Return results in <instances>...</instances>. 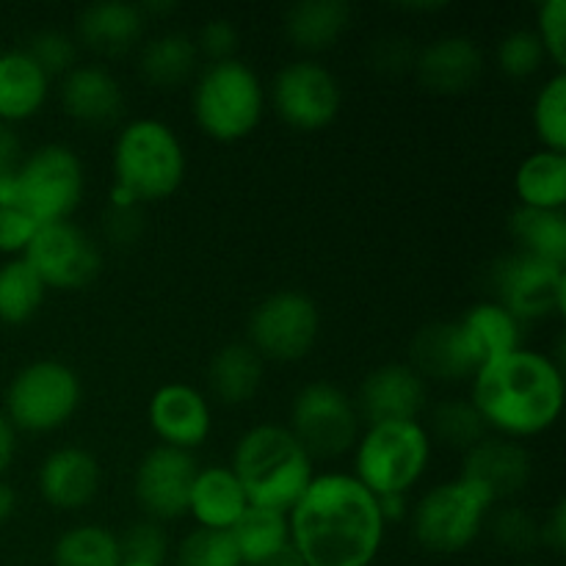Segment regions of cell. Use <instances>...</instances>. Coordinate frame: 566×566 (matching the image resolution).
<instances>
[{"instance_id":"obj_52","label":"cell","mask_w":566,"mask_h":566,"mask_svg":"<svg viewBox=\"0 0 566 566\" xmlns=\"http://www.w3.org/2000/svg\"><path fill=\"white\" fill-rule=\"evenodd\" d=\"M252 566H304V564L298 562L296 553L287 551V553H282V556H274V558H269V562H263V564H252Z\"/></svg>"},{"instance_id":"obj_3","label":"cell","mask_w":566,"mask_h":566,"mask_svg":"<svg viewBox=\"0 0 566 566\" xmlns=\"http://www.w3.org/2000/svg\"><path fill=\"white\" fill-rule=\"evenodd\" d=\"M230 470L252 506L287 514L307 492L315 462L287 426L258 423L238 437Z\"/></svg>"},{"instance_id":"obj_44","label":"cell","mask_w":566,"mask_h":566,"mask_svg":"<svg viewBox=\"0 0 566 566\" xmlns=\"http://www.w3.org/2000/svg\"><path fill=\"white\" fill-rule=\"evenodd\" d=\"M39 224L22 208H0V254L22 258Z\"/></svg>"},{"instance_id":"obj_29","label":"cell","mask_w":566,"mask_h":566,"mask_svg":"<svg viewBox=\"0 0 566 566\" xmlns=\"http://www.w3.org/2000/svg\"><path fill=\"white\" fill-rule=\"evenodd\" d=\"M457 321L462 324L481 368L492 363V359H501L523 348V324L514 315H509L501 304L492 302V298L473 304Z\"/></svg>"},{"instance_id":"obj_6","label":"cell","mask_w":566,"mask_h":566,"mask_svg":"<svg viewBox=\"0 0 566 566\" xmlns=\"http://www.w3.org/2000/svg\"><path fill=\"white\" fill-rule=\"evenodd\" d=\"M429 431L420 420H387L370 423L359 431L354 446V479L381 495H409L431 464Z\"/></svg>"},{"instance_id":"obj_8","label":"cell","mask_w":566,"mask_h":566,"mask_svg":"<svg viewBox=\"0 0 566 566\" xmlns=\"http://www.w3.org/2000/svg\"><path fill=\"white\" fill-rule=\"evenodd\" d=\"M492 509L495 501L481 486L459 475L442 481L409 509L415 542L437 556L468 551L484 531Z\"/></svg>"},{"instance_id":"obj_10","label":"cell","mask_w":566,"mask_h":566,"mask_svg":"<svg viewBox=\"0 0 566 566\" xmlns=\"http://www.w3.org/2000/svg\"><path fill=\"white\" fill-rule=\"evenodd\" d=\"M291 434L307 457L335 462L354 451L363 431L357 403L343 387L332 381H310L298 387L291 401Z\"/></svg>"},{"instance_id":"obj_27","label":"cell","mask_w":566,"mask_h":566,"mask_svg":"<svg viewBox=\"0 0 566 566\" xmlns=\"http://www.w3.org/2000/svg\"><path fill=\"white\" fill-rule=\"evenodd\" d=\"M265 363L249 343H227L208 365V390L224 407H243L263 387Z\"/></svg>"},{"instance_id":"obj_20","label":"cell","mask_w":566,"mask_h":566,"mask_svg":"<svg viewBox=\"0 0 566 566\" xmlns=\"http://www.w3.org/2000/svg\"><path fill=\"white\" fill-rule=\"evenodd\" d=\"M59 99L72 122L86 127H108L125 114V88L119 77L99 64H77L61 77Z\"/></svg>"},{"instance_id":"obj_37","label":"cell","mask_w":566,"mask_h":566,"mask_svg":"<svg viewBox=\"0 0 566 566\" xmlns=\"http://www.w3.org/2000/svg\"><path fill=\"white\" fill-rule=\"evenodd\" d=\"M484 528H490L492 539L512 556H528L539 545V520L525 512L517 503H501L490 512Z\"/></svg>"},{"instance_id":"obj_39","label":"cell","mask_w":566,"mask_h":566,"mask_svg":"<svg viewBox=\"0 0 566 566\" xmlns=\"http://www.w3.org/2000/svg\"><path fill=\"white\" fill-rule=\"evenodd\" d=\"M175 566H243L230 531L193 528L175 551Z\"/></svg>"},{"instance_id":"obj_26","label":"cell","mask_w":566,"mask_h":566,"mask_svg":"<svg viewBox=\"0 0 566 566\" xmlns=\"http://www.w3.org/2000/svg\"><path fill=\"white\" fill-rule=\"evenodd\" d=\"M348 25H352V6L343 0H302L293 3L282 20L287 42L310 55L335 48L346 36Z\"/></svg>"},{"instance_id":"obj_34","label":"cell","mask_w":566,"mask_h":566,"mask_svg":"<svg viewBox=\"0 0 566 566\" xmlns=\"http://www.w3.org/2000/svg\"><path fill=\"white\" fill-rule=\"evenodd\" d=\"M48 287L22 258L0 265V324L22 326L42 310Z\"/></svg>"},{"instance_id":"obj_53","label":"cell","mask_w":566,"mask_h":566,"mask_svg":"<svg viewBox=\"0 0 566 566\" xmlns=\"http://www.w3.org/2000/svg\"><path fill=\"white\" fill-rule=\"evenodd\" d=\"M122 566H155V564H136V562H122Z\"/></svg>"},{"instance_id":"obj_46","label":"cell","mask_w":566,"mask_h":566,"mask_svg":"<svg viewBox=\"0 0 566 566\" xmlns=\"http://www.w3.org/2000/svg\"><path fill=\"white\" fill-rule=\"evenodd\" d=\"M415 59H418L415 48L409 50L407 39H398V36H387L381 39V42H376L374 55H370L374 70L387 72V75H398V72L409 70V66L415 70Z\"/></svg>"},{"instance_id":"obj_49","label":"cell","mask_w":566,"mask_h":566,"mask_svg":"<svg viewBox=\"0 0 566 566\" xmlns=\"http://www.w3.org/2000/svg\"><path fill=\"white\" fill-rule=\"evenodd\" d=\"M17 457V431L14 426L6 420V415L0 412V479L6 475V470L14 464Z\"/></svg>"},{"instance_id":"obj_35","label":"cell","mask_w":566,"mask_h":566,"mask_svg":"<svg viewBox=\"0 0 566 566\" xmlns=\"http://www.w3.org/2000/svg\"><path fill=\"white\" fill-rule=\"evenodd\" d=\"M426 431H429L431 442L437 440L457 451H470L484 437H490V429L468 398H448V401L437 403L431 409V423Z\"/></svg>"},{"instance_id":"obj_19","label":"cell","mask_w":566,"mask_h":566,"mask_svg":"<svg viewBox=\"0 0 566 566\" xmlns=\"http://www.w3.org/2000/svg\"><path fill=\"white\" fill-rule=\"evenodd\" d=\"M36 486L42 501L55 512H81L99 495L103 468L86 448L61 446L39 464Z\"/></svg>"},{"instance_id":"obj_17","label":"cell","mask_w":566,"mask_h":566,"mask_svg":"<svg viewBox=\"0 0 566 566\" xmlns=\"http://www.w3.org/2000/svg\"><path fill=\"white\" fill-rule=\"evenodd\" d=\"M354 403L365 426L387 423V420H420L429 407V381L409 363L379 365L363 379Z\"/></svg>"},{"instance_id":"obj_23","label":"cell","mask_w":566,"mask_h":566,"mask_svg":"<svg viewBox=\"0 0 566 566\" xmlns=\"http://www.w3.org/2000/svg\"><path fill=\"white\" fill-rule=\"evenodd\" d=\"M484 72L479 42L464 33H448L426 44L415 59V75L434 94H464Z\"/></svg>"},{"instance_id":"obj_45","label":"cell","mask_w":566,"mask_h":566,"mask_svg":"<svg viewBox=\"0 0 566 566\" xmlns=\"http://www.w3.org/2000/svg\"><path fill=\"white\" fill-rule=\"evenodd\" d=\"M144 208H111L105 210V238L116 247H130L144 235Z\"/></svg>"},{"instance_id":"obj_31","label":"cell","mask_w":566,"mask_h":566,"mask_svg":"<svg viewBox=\"0 0 566 566\" xmlns=\"http://www.w3.org/2000/svg\"><path fill=\"white\" fill-rule=\"evenodd\" d=\"M243 566L263 564L291 551V525L285 512L249 506L230 531Z\"/></svg>"},{"instance_id":"obj_54","label":"cell","mask_w":566,"mask_h":566,"mask_svg":"<svg viewBox=\"0 0 566 566\" xmlns=\"http://www.w3.org/2000/svg\"><path fill=\"white\" fill-rule=\"evenodd\" d=\"M520 566H536V564H520Z\"/></svg>"},{"instance_id":"obj_25","label":"cell","mask_w":566,"mask_h":566,"mask_svg":"<svg viewBox=\"0 0 566 566\" xmlns=\"http://www.w3.org/2000/svg\"><path fill=\"white\" fill-rule=\"evenodd\" d=\"M50 83L25 50L0 53V125L33 119L48 103Z\"/></svg>"},{"instance_id":"obj_4","label":"cell","mask_w":566,"mask_h":566,"mask_svg":"<svg viewBox=\"0 0 566 566\" xmlns=\"http://www.w3.org/2000/svg\"><path fill=\"white\" fill-rule=\"evenodd\" d=\"M188 158L180 136L164 119L142 116L119 127L111 149L114 186L125 188L138 205H155L177 193L186 180Z\"/></svg>"},{"instance_id":"obj_1","label":"cell","mask_w":566,"mask_h":566,"mask_svg":"<svg viewBox=\"0 0 566 566\" xmlns=\"http://www.w3.org/2000/svg\"><path fill=\"white\" fill-rule=\"evenodd\" d=\"M287 525L304 566H374L387 528L374 492L340 470L313 475Z\"/></svg>"},{"instance_id":"obj_43","label":"cell","mask_w":566,"mask_h":566,"mask_svg":"<svg viewBox=\"0 0 566 566\" xmlns=\"http://www.w3.org/2000/svg\"><path fill=\"white\" fill-rule=\"evenodd\" d=\"M193 42H197L199 59L205 55L210 64H219V61L235 59L241 33H238V28L232 25V20H227V17H213V20H208L202 28H199Z\"/></svg>"},{"instance_id":"obj_42","label":"cell","mask_w":566,"mask_h":566,"mask_svg":"<svg viewBox=\"0 0 566 566\" xmlns=\"http://www.w3.org/2000/svg\"><path fill=\"white\" fill-rule=\"evenodd\" d=\"M534 33L545 44L547 61L564 72L566 64V0H545L536 6Z\"/></svg>"},{"instance_id":"obj_33","label":"cell","mask_w":566,"mask_h":566,"mask_svg":"<svg viewBox=\"0 0 566 566\" xmlns=\"http://www.w3.org/2000/svg\"><path fill=\"white\" fill-rule=\"evenodd\" d=\"M119 534L97 523H77L53 542V566H122Z\"/></svg>"},{"instance_id":"obj_38","label":"cell","mask_w":566,"mask_h":566,"mask_svg":"<svg viewBox=\"0 0 566 566\" xmlns=\"http://www.w3.org/2000/svg\"><path fill=\"white\" fill-rule=\"evenodd\" d=\"M497 70L512 81H528L542 70L547 61L545 44L536 36L534 28H514L506 36H501L495 48Z\"/></svg>"},{"instance_id":"obj_7","label":"cell","mask_w":566,"mask_h":566,"mask_svg":"<svg viewBox=\"0 0 566 566\" xmlns=\"http://www.w3.org/2000/svg\"><path fill=\"white\" fill-rule=\"evenodd\" d=\"M83 401L81 376L61 359H36L6 387V420L14 431L53 434L77 415Z\"/></svg>"},{"instance_id":"obj_28","label":"cell","mask_w":566,"mask_h":566,"mask_svg":"<svg viewBox=\"0 0 566 566\" xmlns=\"http://www.w3.org/2000/svg\"><path fill=\"white\" fill-rule=\"evenodd\" d=\"M199 72V50L193 36L180 31H166L144 42L138 53V75L153 88L186 86Z\"/></svg>"},{"instance_id":"obj_22","label":"cell","mask_w":566,"mask_h":566,"mask_svg":"<svg viewBox=\"0 0 566 566\" xmlns=\"http://www.w3.org/2000/svg\"><path fill=\"white\" fill-rule=\"evenodd\" d=\"M147 31V17L142 14L138 3L125 0H97L77 11L75 17V42L103 59H119L130 53Z\"/></svg>"},{"instance_id":"obj_15","label":"cell","mask_w":566,"mask_h":566,"mask_svg":"<svg viewBox=\"0 0 566 566\" xmlns=\"http://www.w3.org/2000/svg\"><path fill=\"white\" fill-rule=\"evenodd\" d=\"M199 473L193 453L169 446H155L138 462L133 475V497L147 520L175 523L188 514V495Z\"/></svg>"},{"instance_id":"obj_36","label":"cell","mask_w":566,"mask_h":566,"mask_svg":"<svg viewBox=\"0 0 566 566\" xmlns=\"http://www.w3.org/2000/svg\"><path fill=\"white\" fill-rule=\"evenodd\" d=\"M531 122L542 149L566 153V75L553 72L534 97Z\"/></svg>"},{"instance_id":"obj_40","label":"cell","mask_w":566,"mask_h":566,"mask_svg":"<svg viewBox=\"0 0 566 566\" xmlns=\"http://www.w3.org/2000/svg\"><path fill=\"white\" fill-rule=\"evenodd\" d=\"M25 53L31 55L39 64V70L53 81V77H64L66 72L75 70L81 61V44L75 42V36L66 31H59V28H44V31H36L31 39H28Z\"/></svg>"},{"instance_id":"obj_21","label":"cell","mask_w":566,"mask_h":566,"mask_svg":"<svg viewBox=\"0 0 566 566\" xmlns=\"http://www.w3.org/2000/svg\"><path fill=\"white\" fill-rule=\"evenodd\" d=\"M409 359L426 381H468L481 370L479 357L459 321L426 324L412 337Z\"/></svg>"},{"instance_id":"obj_18","label":"cell","mask_w":566,"mask_h":566,"mask_svg":"<svg viewBox=\"0 0 566 566\" xmlns=\"http://www.w3.org/2000/svg\"><path fill=\"white\" fill-rule=\"evenodd\" d=\"M531 475H534L531 453L520 442L490 434L479 446L464 451L459 479L481 486L495 501V506H501V503H512L520 492H525V486L531 484Z\"/></svg>"},{"instance_id":"obj_47","label":"cell","mask_w":566,"mask_h":566,"mask_svg":"<svg viewBox=\"0 0 566 566\" xmlns=\"http://www.w3.org/2000/svg\"><path fill=\"white\" fill-rule=\"evenodd\" d=\"M539 545L562 556L566 551V503L556 501L545 520L539 523Z\"/></svg>"},{"instance_id":"obj_2","label":"cell","mask_w":566,"mask_h":566,"mask_svg":"<svg viewBox=\"0 0 566 566\" xmlns=\"http://www.w3.org/2000/svg\"><path fill=\"white\" fill-rule=\"evenodd\" d=\"M470 403L490 434L531 440L558 423L564 409V368L551 354L517 348L486 363L470 379Z\"/></svg>"},{"instance_id":"obj_13","label":"cell","mask_w":566,"mask_h":566,"mask_svg":"<svg viewBox=\"0 0 566 566\" xmlns=\"http://www.w3.org/2000/svg\"><path fill=\"white\" fill-rule=\"evenodd\" d=\"M265 97L276 116L298 133L324 130L343 108L340 81L315 59H296L282 66Z\"/></svg>"},{"instance_id":"obj_51","label":"cell","mask_w":566,"mask_h":566,"mask_svg":"<svg viewBox=\"0 0 566 566\" xmlns=\"http://www.w3.org/2000/svg\"><path fill=\"white\" fill-rule=\"evenodd\" d=\"M17 512V492L9 481L0 479V525L9 523Z\"/></svg>"},{"instance_id":"obj_5","label":"cell","mask_w":566,"mask_h":566,"mask_svg":"<svg viewBox=\"0 0 566 566\" xmlns=\"http://www.w3.org/2000/svg\"><path fill=\"white\" fill-rule=\"evenodd\" d=\"M265 86L258 72L235 59L208 64L191 86V114L199 130L219 144L252 136L265 114Z\"/></svg>"},{"instance_id":"obj_11","label":"cell","mask_w":566,"mask_h":566,"mask_svg":"<svg viewBox=\"0 0 566 566\" xmlns=\"http://www.w3.org/2000/svg\"><path fill=\"white\" fill-rule=\"evenodd\" d=\"M249 346L271 363H302L321 335L318 304L302 291H276L258 302L247 324Z\"/></svg>"},{"instance_id":"obj_41","label":"cell","mask_w":566,"mask_h":566,"mask_svg":"<svg viewBox=\"0 0 566 566\" xmlns=\"http://www.w3.org/2000/svg\"><path fill=\"white\" fill-rule=\"evenodd\" d=\"M122 556L125 562L136 564H155L166 566V558L171 553V539L169 531H166L164 523H155V520H138L133 523L125 534L119 536Z\"/></svg>"},{"instance_id":"obj_50","label":"cell","mask_w":566,"mask_h":566,"mask_svg":"<svg viewBox=\"0 0 566 566\" xmlns=\"http://www.w3.org/2000/svg\"><path fill=\"white\" fill-rule=\"evenodd\" d=\"M376 501L385 523H401L409 517V495H381Z\"/></svg>"},{"instance_id":"obj_16","label":"cell","mask_w":566,"mask_h":566,"mask_svg":"<svg viewBox=\"0 0 566 566\" xmlns=\"http://www.w3.org/2000/svg\"><path fill=\"white\" fill-rule=\"evenodd\" d=\"M147 423L160 446L193 453L213 431L210 398L186 381H169L153 392L147 403Z\"/></svg>"},{"instance_id":"obj_24","label":"cell","mask_w":566,"mask_h":566,"mask_svg":"<svg viewBox=\"0 0 566 566\" xmlns=\"http://www.w3.org/2000/svg\"><path fill=\"white\" fill-rule=\"evenodd\" d=\"M249 506L252 503L230 464L199 468L191 484V495H188V514L193 517L197 528L232 531V525L243 517Z\"/></svg>"},{"instance_id":"obj_12","label":"cell","mask_w":566,"mask_h":566,"mask_svg":"<svg viewBox=\"0 0 566 566\" xmlns=\"http://www.w3.org/2000/svg\"><path fill=\"white\" fill-rule=\"evenodd\" d=\"M492 302L520 324L558 318L566 310V265L545 263L531 254H503L490 269Z\"/></svg>"},{"instance_id":"obj_32","label":"cell","mask_w":566,"mask_h":566,"mask_svg":"<svg viewBox=\"0 0 566 566\" xmlns=\"http://www.w3.org/2000/svg\"><path fill=\"white\" fill-rule=\"evenodd\" d=\"M509 235L517 243L514 252L566 265V210L517 208L509 216Z\"/></svg>"},{"instance_id":"obj_14","label":"cell","mask_w":566,"mask_h":566,"mask_svg":"<svg viewBox=\"0 0 566 566\" xmlns=\"http://www.w3.org/2000/svg\"><path fill=\"white\" fill-rule=\"evenodd\" d=\"M22 260L36 271L48 291H83L103 271V252L75 221L39 224Z\"/></svg>"},{"instance_id":"obj_30","label":"cell","mask_w":566,"mask_h":566,"mask_svg":"<svg viewBox=\"0 0 566 566\" xmlns=\"http://www.w3.org/2000/svg\"><path fill=\"white\" fill-rule=\"evenodd\" d=\"M520 208L566 210V153L536 149L514 175Z\"/></svg>"},{"instance_id":"obj_48","label":"cell","mask_w":566,"mask_h":566,"mask_svg":"<svg viewBox=\"0 0 566 566\" xmlns=\"http://www.w3.org/2000/svg\"><path fill=\"white\" fill-rule=\"evenodd\" d=\"M22 160V147L17 133L9 125H0V177L14 175Z\"/></svg>"},{"instance_id":"obj_9","label":"cell","mask_w":566,"mask_h":566,"mask_svg":"<svg viewBox=\"0 0 566 566\" xmlns=\"http://www.w3.org/2000/svg\"><path fill=\"white\" fill-rule=\"evenodd\" d=\"M86 193L81 155L66 144H42L17 166V208L36 224L72 221Z\"/></svg>"}]
</instances>
